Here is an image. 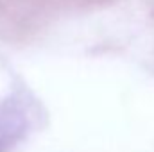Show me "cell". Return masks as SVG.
<instances>
[{
	"instance_id": "obj_1",
	"label": "cell",
	"mask_w": 154,
	"mask_h": 152,
	"mask_svg": "<svg viewBox=\"0 0 154 152\" xmlns=\"http://www.w3.org/2000/svg\"><path fill=\"white\" fill-rule=\"evenodd\" d=\"M29 125L22 100L11 99L0 102V152H7L25 134Z\"/></svg>"
}]
</instances>
